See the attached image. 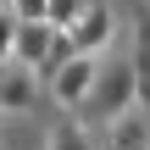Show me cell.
Here are the masks:
<instances>
[{
	"instance_id": "cell-1",
	"label": "cell",
	"mask_w": 150,
	"mask_h": 150,
	"mask_svg": "<svg viewBox=\"0 0 150 150\" xmlns=\"http://www.w3.org/2000/svg\"><path fill=\"white\" fill-rule=\"evenodd\" d=\"M83 111H89L95 122H117V117L139 111L134 61H128V67H100V78H95V89H89V100H83Z\"/></svg>"
},
{
	"instance_id": "cell-2",
	"label": "cell",
	"mask_w": 150,
	"mask_h": 150,
	"mask_svg": "<svg viewBox=\"0 0 150 150\" xmlns=\"http://www.w3.org/2000/svg\"><path fill=\"white\" fill-rule=\"evenodd\" d=\"M95 78H100V56H83V50H78V56H72V61H67V67L50 78V95H56L67 111H78V106L89 100Z\"/></svg>"
},
{
	"instance_id": "cell-3",
	"label": "cell",
	"mask_w": 150,
	"mask_h": 150,
	"mask_svg": "<svg viewBox=\"0 0 150 150\" xmlns=\"http://www.w3.org/2000/svg\"><path fill=\"white\" fill-rule=\"evenodd\" d=\"M67 33H72V45H78L83 56H100V50L111 45V33H117V22H111V6H89V11H83L72 28H67Z\"/></svg>"
},
{
	"instance_id": "cell-4",
	"label": "cell",
	"mask_w": 150,
	"mask_h": 150,
	"mask_svg": "<svg viewBox=\"0 0 150 150\" xmlns=\"http://www.w3.org/2000/svg\"><path fill=\"white\" fill-rule=\"evenodd\" d=\"M33 100H39V78H33V67L6 61V67H0V111H33Z\"/></svg>"
},
{
	"instance_id": "cell-5",
	"label": "cell",
	"mask_w": 150,
	"mask_h": 150,
	"mask_svg": "<svg viewBox=\"0 0 150 150\" xmlns=\"http://www.w3.org/2000/svg\"><path fill=\"white\" fill-rule=\"evenodd\" d=\"M50 39H56V22H17V45H11V61L17 67H39L45 61V50H50Z\"/></svg>"
},
{
	"instance_id": "cell-6",
	"label": "cell",
	"mask_w": 150,
	"mask_h": 150,
	"mask_svg": "<svg viewBox=\"0 0 150 150\" xmlns=\"http://www.w3.org/2000/svg\"><path fill=\"white\" fill-rule=\"evenodd\" d=\"M106 145L111 150H150V111H128V117L106 122Z\"/></svg>"
},
{
	"instance_id": "cell-7",
	"label": "cell",
	"mask_w": 150,
	"mask_h": 150,
	"mask_svg": "<svg viewBox=\"0 0 150 150\" xmlns=\"http://www.w3.org/2000/svg\"><path fill=\"white\" fill-rule=\"evenodd\" d=\"M72 56H78V45H72V33H67V28H56V39H50V50H45V61L33 67V78H39V83H50V78H56V72H61V67H67Z\"/></svg>"
},
{
	"instance_id": "cell-8",
	"label": "cell",
	"mask_w": 150,
	"mask_h": 150,
	"mask_svg": "<svg viewBox=\"0 0 150 150\" xmlns=\"http://www.w3.org/2000/svg\"><path fill=\"white\" fill-rule=\"evenodd\" d=\"M50 150H95V145H89L83 122H61V128L50 134Z\"/></svg>"
},
{
	"instance_id": "cell-9",
	"label": "cell",
	"mask_w": 150,
	"mask_h": 150,
	"mask_svg": "<svg viewBox=\"0 0 150 150\" xmlns=\"http://www.w3.org/2000/svg\"><path fill=\"white\" fill-rule=\"evenodd\" d=\"M89 6H95V0H50V22H56V28H72Z\"/></svg>"
},
{
	"instance_id": "cell-10",
	"label": "cell",
	"mask_w": 150,
	"mask_h": 150,
	"mask_svg": "<svg viewBox=\"0 0 150 150\" xmlns=\"http://www.w3.org/2000/svg\"><path fill=\"white\" fill-rule=\"evenodd\" d=\"M11 45H17V11L0 6V67L11 61Z\"/></svg>"
},
{
	"instance_id": "cell-11",
	"label": "cell",
	"mask_w": 150,
	"mask_h": 150,
	"mask_svg": "<svg viewBox=\"0 0 150 150\" xmlns=\"http://www.w3.org/2000/svg\"><path fill=\"white\" fill-rule=\"evenodd\" d=\"M11 11H17V22H50V0H11Z\"/></svg>"
},
{
	"instance_id": "cell-12",
	"label": "cell",
	"mask_w": 150,
	"mask_h": 150,
	"mask_svg": "<svg viewBox=\"0 0 150 150\" xmlns=\"http://www.w3.org/2000/svg\"><path fill=\"white\" fill-rule=\"evenodd\" d=\"M0 6H11V0H0Z\"/></svg>"
}]
</instances>
